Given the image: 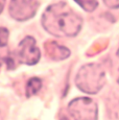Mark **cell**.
Segmentation results:
<instances>
[{
    "label": "cell",
    "instance_id": "8fae6325",
    "mask_svg": "<svg viewBox=\"0 0 119 120\" xmlns=\"http://www.w3.org/2000/svg\"><path fill=\"white\" fill-rule=\"evenodd\" d=\"M3 6H4V1H0V13L3 10Z\"/></svg>",
    "mask_w": 119,
    "mask_h": 120
},
{
    "label": "cell",
    "instance_id": "7a4b0ae2",
    "mask_svg": "<svg viewBox=\"0 0 119 120\" xmlns=\"http://www.w3.org/2000/svg\"><path fill=\"white\" fill-rule=\"evenodd\" d=\"M106 82L104 70L99 64H88L79 69L75 78V84L81 91L95 94Z\"/></svg>",
    "mask_w": 119,
    "mask_h": 120
},
{
    "label": "cell",
    "instance_id": "ba28073f",
    "mask_svg": "<svg viewBox=\"0 0 119 120\" xmlns=\"http://www.w3.org/2000/svg\"><path fill=\"white\" fill-rule=\"evenodd\" d=\"M78 5H81L82 8H84L85 11H92L96 8V6L98 5V2L96 1H82V2H77Z\"/></svg>",
    "mask_w": 119,
    "mask_h": 120
},
{
    "label": "cell",
    "instance_id": "5bb4252c",
    "mask_svg": "<svg viewBox=\"0 0 119 120\" xmlns=\"http://www.w3.org/2000/svg\"><path fill=\"white\" fill-rule=\"evenodd\" d=\"M0 67H1V64H0Z\"/></svg>",
    "mask_w": 119,
    "mask_h": 120
},
{
    "label": "cell",
    "instance_id": "4fadbf2b",
    "mask_svg": "<svg viewBox=\"0 0 119 120\" xmlns=\"http://www.w3.org/2000/svg\"><path fill=\"white\" fill-rule=\"evenodd\" d=\"M118 82H119V77H118Z\"/></svg>",
    "mask_w": 119,
    "mask_h": 120
},
{
    "label": "cell",
    "instance_id": "6da1fadb",
    "mask_svg": "<svg viewBox=\"0 0 119 120\" xmlns=\"http://www.w3.org/2000/svg\"><path fill=\"white\" fill-rule=\"evenodd\" d=\"M45 30L56 37L76 36L83 25V19L65 2L49 5L42 16Z\"/></svg>",
    "mask_w": 119,
    "mask_h": 120
},
{
    "label": "cell",
    "instance_id": "8992f818",
    "mask_svg": "<svg viewBox=\"0 0 119 120\" xmlns=\"http://www.w3.org/2000/svg\"><path fill=\"white\" fill-rule=\"evenodd\" d=\"M45 49H46V54L53 60H65L70 55L68 48L59 45L53 41L45 44Z\"/></svg>",
    "mask_w": 119,
    "mask_h": 120
},
{
    "label": "cell",
    "instance_id": "5b68a950",
    "mask_svg": "<svg viewBox=\"0 0 119 120\" xmlns=\"http://www.w3.org/2000/svg\"><path fill=\"white\" fill-rule=\"evenodd\" d=\"M39 3L38 1H12L10 4V14L16 20L19 21H25V20L33 18L35 16L37 10H38Z\"/></svg>",
    "mask_w": 119,
    "mask_h": 120
},
{
    "label": "cell",
    "instance_id": "30bf717a",
    "mask_svg": "<svg viewBox=\"0 0 119 120\" xmlns=\"http://www.w3.org/2000/svg\"><path fill=\"white\" fill-rule=\"evenodd\" d=\"M104 4L111 8H119V1H104Z\"/></svg>",
    "mask_w": 119,
    "mask_h": 120
},
{
    "label": "cell",
    "instance_id": "3957f363",
    "mask_svg": "<svg viewBox=\"0 0 119 120\" xmlns=\"http://www.w3.org/2000/svg\"><path fill=\"white\" fill-rule=\"evenodd\" d=\"M68 111L74 120H97V105L90 98L73 99L68 105Z\"/></svg>",
    "mask_w": 119,
    "mask_h": 120
},
{
    "label": "cell",
    "instance_id": "7c38bea8",
    "mask_svg": "<svg viewBox=\"0 0 119 120\" xmlns=\"http://www.w3.org/2000/svg\"><path fill=\"white\" fill-rule=\"evenodd\" d=\"M117 55H118V56H119V50H118V52H117Z\"/></svg>",
    "mask_w": 119,
    "mask_h": 120
},
{
    "label": "cell",
    "instance_id": "52a82bcc",
    "mask_svg": "<svg viewBox=\"0 0 119 120\" xmlns=\"http://www.w3.org/2000/svg\"><path fill=\"white\" fill-rule=\"evenodd\" d=\"M41 87H42V82L40 78L33 77L31 79L28 80L26 86V95L27 97H30L31 95H35L39 91H40Z\"/></svg>",
    "mask_w": 119,
    "mask_h": 120
},
{
    "label": "cell",
    "instance_id": "9c48e42d",
    "mask_svg": "<svg viewBox=\"0 0 119 120\" xmlns=\"http://www.w3.org/2000/svg\"><path fill=\"white\" fill-rule=\"evenodd\" d=\"M8 30L5 27H0V47H4L7 44Z\"/></svg>",
    "mask_w": 119,
    "mask_h": 120
},
{
    "label": "cell",
    "instance_id": "277c9868",
    "mask_svg": "<svg viewBox=\"0 0 119 120\" xmlns=\"http://www.w3.org/2000/svg\"><path fill=\"white\" fill-rule=\"evenodd\" d=\"M41 56L40 49L37 47L36 40L33 37H26L22 40L18 47V59L26 65H35Z\"/></svg>",
    "mask_w": 119,
    "mask_h": 120
}]
</instances>
